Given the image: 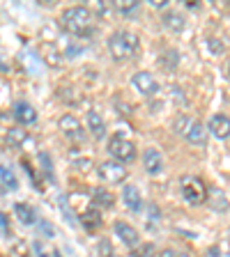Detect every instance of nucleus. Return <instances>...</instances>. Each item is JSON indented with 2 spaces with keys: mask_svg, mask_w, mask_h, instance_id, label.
Here are the masks:
<instances>
[{
  "mask_svg": "<svg viewBox=\"0 0 230 257\" xmlns=\"http://www.w3.org/2000/svg\"><path fill=\"white\" fill-rule=\"evenodd\" d=\"M60 23L74 37H90L95 32V14L83 5L67 7L62 12V16H60Z\"/></svg>",
  "mask_w": 230,
  "mask_h": 257,
  "instance_id": "obj_1",
  "label": "nucleus"
},
{
  "mask_svg": "<svg viewBox=\"0 0 230 257\" xmlns=\"http://www.w3.org/2000/svg\"><path fill=\"white\" fill-rule=\"evenodd\" d=\"M108 51L115 60H129L138 53V37L129 30H118L113 32L108 39Z\"/></svg>",
  "mask_w": 230,
  "mask_h": 257,
  "instance_id": "obj_2",
  "label": "nucleus"
},
{
  "mask_svg": "<svg viewBox=\"0 0 230 257\" xmlns=\"http://www.w3.org/2000/svg\"><path fill=\"white\" fill-rule=\"evenodd\" d=\"M108 154L113 156V161H118V163H131L136 159V143L129 138L124 131H118V134H113L111 140H108Z\"/></svg>",
  "mask_w": 230,
  "mask_h": 257,
  "instance_id": "obj_3",
  "label": "nucleus"
},
{
  "mask_svg": "<svg viewBox=\"0 0 230 257\" xmlns=\"http://www.w3.org/2000/svg\"><path fill=\"white\" fill-rule=\"evenodd\" d=\"M180 186H182V195L184 200H187L189 204H203L205 200H207V186H205L203 179H198V177H182V182H180Z\"/></svg>",
  "mask_w": 230,
  "mask_h": 257,
  "instance_id": "obj_4",
  "label": "nucleus"
},
{
  "mask_svg": "<svg viewBox=\"0 0 230 257\" xmlns=\"http://www.w3.org/2000/svg\"><path fill=\"white\" fill-rule=\"evenodd\" d=\"M99 177H102L106 184H120L127 179V168L118 161H104L99 166Z\"/></svg>",
  "mask_w": 230,
  "mask_h": 257,
  "instance_id": "obj_5",
  "label": "nucleus"
},
{
  "mask_svg": "<svg viewBox=\"0 0 230 257\" xmlns=\"http://www.w3.org/2000/svg\"><path fill=\"white\" fill-rule=\"evenodd\" d=\"M60 131H62L69 140H76V143H83V140H86V134H83L81 122L74 117V115H69V112L60 117Z\"/></svg>",
  "mask_w": 230,
  "mask_h": 257,
  "instance_id": "obj_6",
  "label": "nucleus"
},
{
  "mask_svg": "<svg viewBox=\"0 0 230 257\" xmlns=\"http://www.w3.org/2000/svg\"><path fill=\"white\" fill-rule=\"evenodd\" d=\"M131 83H134V87L143 96H155L157 92H159V83H157L155 76L147 74V71H138V74H134Z\"/></svg>",
  "mask_w": 230,
  "mask_h": 257,
  "instance_id": "obj_7",
  "label": "nucleus"
},
{
  "mask_svg": "<svg viewBox=\"0 0 230 257\" xmlns=\"http://www.w3.org/2000/svg\"><path fill=\"white\" fill-rule=\"evenodd\" d=\"M115 234L120 236V241H122L124 246L138 248L140 234H138V230H136V227H131L129 223H124V220H118V223H115Z\"/></svg>",
  "mask_w": 230,
  "mask_h": 257,
  "instance_id": "obj_8",
  "label": "nucleus"
},
{
  "mask_svg": "<svg viewBox=\"0 0 230 257\" xmlns=\"http://www.w3.org/2000/svg\"><path fill=\"white\" fill-rule=\"evenodd\" d=\"M143 166L147 175H161V170H164V156H161V152L155 150V147H147L143 152Z\"/></svg>",
  "mask_w": 230,
  "mask_h": 257,
  "instance_id": "obj_9",
  "label": "nucleus"
},
{
  "mask_svg": "<svg viewBox=\"0 0 230 257\" xmlns=\"http://www.w3.org/2000/svg\"><path fill=\"white\" fill-rule=\"evenodd\" d=\"M14 119L19 124H35L37 122V110L26 101H19L14 106Z\"/></svg>",
  "mask_w": 230,
  "mask_h": 257,
  "instance_id": "obj_10",
  "label": "nucleus"
},
{
  "mask_svg": "<svg viewBox=\"0 0 230 257\" xmlns=\"http://www.w3.org/2000/svg\"><path fill=\"white\" fill-rule=\"evenodd\" d=\"M209 131H212V136H216V138H221V140L228 138V134H230L228 115H223V112L214 115V117L209 119Z\"/></svg>",
  "mask_w": 230,
  "mask_h": 257,
  "instance_id": "obj_11",
  "label": "nucleus"
},
{
  "mask_svg": "<svg viewBox=\"0 0 230 257\" xmlns=\"http://www.w3.org/2000/svg\"><path fill=\"white\" fill-rule=\"evenodd\" d=\"M79 220H81V225H83L88 232H95V230L102 227V214H99V209H95V207L86 209V211L79 216Z\"/></svg>",
  "mask_w": 230,
  "mask_h": 257,
  "instance_id": "obj_12",
  "label": "nucleus"
},
{
  "mask_svg": "<svg viewBox=\"0 0 230 257\" xmlns=\"http://www.w3.org/2000/svg\"><path fill=\"white\" fill-rule=\"evenodd\" d=\"M184 138H187L191 145H205V143H207V128H205L200 122L191 119V124H189Z\"/></svg>",
  "mask_w": 230,
  "mask_h": 257,
  "instance_id": "obj_13",
  "label": "nucleus"
},
{
  "mask_svg": "<svg viewBox=\"0 0 230 257\" xmlns=\"http://www.w3.org/2000/svg\"><path fill=\"white\" fill-rule=\"evenodd\" d=\"M92 204H95V209H111L115 204V195L108 188L99 186L92 191Z\"/></svg>",
  "mask_w": 230,
  "mask_h": 257,
  "instance_id": "obj_14",
  "label": "nucleus"
},
{
  "mask_svg": "<svg viewBox=\"0 0 230 257\" xmlns=\"http://www.w3.org/2000/svg\"><path fill=\"white\" fill-rule=\"evenodd\" d=\"M14 214H16V218H19V223H23V225H35L37 223V211H35L32 204H28V202H16L14 204Z\"/></svg>",
  "mask_w": 230,
  "mask_h": 257,
  "instance_id": "obj_15",
  "label": "nucleus"
},
{
  "mask_svg": "<svg viewBox=\"0 0 230 257\" xmlns=\"http://www.w3.org/2000/svg\"><path fill=\"white\" fill-rule=\"evenodd\" d=\"M122 198H124V204H127L131 211H140V209H143V198H140L138 188L131 186V184H127V186L122 188Z\"/></svg>",
  "mask_w": 230,
  "mask_h": 257,
  "instance_id": "obj_16",
  "label": "nucleus"
},
{
  "mask_svg": "<svg viewBox=\"0 0 230 257\" xmlns=\"http://www.w3.org/2000/svg\"><path fill=\"white\" fill-rule=\"evenodd\" d=\"M88 128H90V134L95 136L97 140H102L104 136H106V124H104L102 115H99L97 110L88 112Z\"/></svg>",
  "mask_w": 230,
  "mask_h": 257,
  "instance_id": "obj_17",
  "label": "nucleus"
},
{
  "mask_svg": "<svg viewBox=\"0 0 230 257\" xmlns=\"http://www.w3.org/2000/svg\"><path fill=\"white\" fill-rule=\"evenodd\" d=\"M164 28L171 32H182L187 28V21H184V16L180 12H166L164 14Z\"/></svg>",
  "mask_w": 230,
  "mask_h": 257,
  "instance_id": "obj_18",
  "label": "nucleus"
},
{
  "mask_svg": "<svg viewBox=\"0 0 230 257\" xmlns=\"http://www.w3.org/2000/svg\"><path fill=\"white\" fill-rule=\"evenodd\" d=\"M0 182H3V186L10 188V191H16V188H19V179H16V175L5 166H0Z\"/></svg>",
  "mask_w": 230,
  "mask_h": 257,
  "instance_id": "obj_19",
  "label": "nucleus"
},
{
  "mask_svg": "<svg viewBox=\"0 0 230 257\" xmlns=\"http://www.w3.org/2000/svg\"><path fill=\"white\" fill-rule=\"evenodd\" d=\"M26 140H28V134L23 128H10V131H7V145H10V147H21Z\"/></svg>",
  "mask_w": 230,
  "mask_h": 257,
  "instance_id": "obj_20",
  "label": "nucleus"
},
{
  "mask_svg": "<svg viewBox=\"0 0 230 257\" xmlns=\"http://www.w3.org/2000/svg\"><path fill=\"white\" fill-rule=\"evenodd\" d=\"M189 124H191V117L182 112V115H177V117H175V122H173V128H175L180 136H184V134H187V128H189Z\"/></svg>",
  "mask_w": 230,
  "mask_h": 257,
  "instance_id": "obj_21",
  "label": "nucleus"
},
{
  "mask_svg": "<svg viewBox=\"0 0 230 257\" xmlns=\"http://www.w3.org/2000/svg\"><path fill=\"white\" fill-rule=\"evenodd\" d=\"M97 252H99V257H115V250H113V246H111V241H108V239L99 241Z\"/></svg>",
  "mask_w": 230,
  "mask_h": 257,
  "instance_id": "obj_22",
  "label": "nucleus"
},
{
  "mask_svg": "<svg viewBox=\"0 0 230 257\" xmlns=\"http://www.w3.org/2000/svg\"><path fill=\"white\" fill-rule=\"evenodd\" d=\"M177 62H180V53L177 51H168V53L161 55V64L164 67H177Z\"/></svg>",
  "mask_w": 230,
  "mask_h": 257,
  "instance_id": "obj_23",
  "label": "nucleus"
},
{
  "mask_svg": "<svg viewBox=\"0 0 230 257\" xmlns=\"http://www.w3.org/2000/svg\"><path fill=\"white\" fill-rule=\"evenodd\" d=\"M115 7H118L122 14H131V12L138 10V3H136V0H120V3H115Z\"/></svg>",
  "mask_w": 230,
  "mask_h": 257,
  "instance_id": "obj_24",
  "label": "nucleus"
},
{
  "mask_svg": "<svg viewBox=\"0 0 230 257\" xmlns=\"http://www.w3.org/2000/svg\"><path fill=\"white\" fill-rule=\"evenodd\" d=\"M39 161H42V166H44V175H46L48 179L53 182V170H51V159H48V154H46V152H42V154H39Z\"/></svg>",
  "mask_w": 230,
  "mask_h": 257,
  "instance_id": "obj_25",
  "label": "nucleus"
},
{
  "mask_svg": "<svg viewBox=\"0 0 230 257\" xmlns=\"http://www.w3.org/2000/svg\"><path fill=\"white\" fill-rule=\"evenodd\" d=\"M207 46L212 48V53H214V55H223L225 53V46H223V44H219V39H214V37L207 39Z\"/></svg>",
  "mask_w": 230,
  "mask_h": 257,
  "instance_id": "obj_26",
  "label": "nucleus"
},
{
  "mask_svg": "<svg viewBox=\"0 0 230 257\" xmlns=\"http://www.w3.org/2000/svg\"><path fill=\"white\" fill-rule=\"evenodd\" d=\"M131 257H155V248L152 246H140V248H136Z\"/></svg>",
  "mask_w": 230,
  "mask_h": 257,
  "instance_id": "obj_27",
  "label": "nucleus"
},
{
  "mask_svg": "<svg viewBox=\"0 0 230 257\" xmlns=\"http://www.w3.org/2000/svg\"><path fill=\"white\" fill-rule=\"evenodd\" d=\"M207 257H228V255H225V252H221L219 246H212V248H207Z\"/></svg>",
  "mask_w": 230,
  "mask_h": 257,
  "instance_id": "obj_28",
  "label": "nucleus"
},
{
  "mask_svg": "<svg viewBox=\"0 0 230 257\" xmlns=\"http://www.w3.org/2000/svg\"><path fill=\"white\" fill-rule=\"evenodd\" d=\"M0 230H5L7 232V216L0 211Z\"/></svg>",
  "mask_w": 230,
  "mask_h": 257,
  "instance_id": "obj_29",
  "label": "nucleus"
},
{
  "mask_svg": "<svg viewBox=\"0 0 230 257\" xmlns=\"http://www.w3.org/2000/svg\"><path fill=\"white\" fill-rule=\"evenodd\" d=\"M152 5H155V7H164L166 3H164V0H152Z\"/></svg>",
  "mask_w": 230,
  "mask_h": 257,
  "instance_id": "obj_30",
  "label": "nucleus"
},
{
  "mask_svg": "<svg viewBox=\"0 0 230 257\" xmlns=\"http://www.w3.org/2000/svg\"><path fill=\"white\" fill-rule=\"evenodd\" d=\"M173 257H189V255H187V252H177L175 250V255H173Z\"/></svg>",
  "mask_w": 230,
  "mask_h": 257,
  "instance_id": "obj_31",
  "label": "nucleus"
},
{
  "mask_svg": "<svg viewBox=\"0 0 230 257\" xmlns=\"http://www.w3.org/2000/svg\"><path fill=\"white\" fill-rule=\"evenodd\" d=\"M55 257H60V255H55Z\"/></svg>",
  "mask_w": 230,
  "mask_h": 257,
  "instance_id": "obj_32",
  "label": "nucleus"
}]
</instances>
